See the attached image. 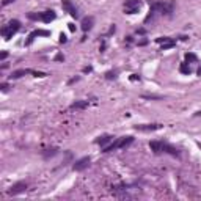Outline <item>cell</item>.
Instances as JSON below:
<instances>
[{
  "label": "cell",
  "mask_w": 201,
  "mask_h": 201,
  "mask_svg": "<svg viewBox=\"0 0 201 201\" xmlns=\"http://www.w3.org/2000/svg\"><path fill=\"white\" fill-rule=\"evenodd\" d=\"M149 148L154 151L156 154H160V153H165V154H170V156H174V157H179L181 153L178 148H174L173 145L167 143V141H151L149 143Z\"/></svg>",
  "instance_id": "obj_1"
},
{
  "label": "cell",
  "mask_w": 201,
  "mask_h": 201,
  "mask_svg": "<svg viewBox=\"0 0 201 201\" xmlns=\"http://www.w3.org/2000/svg\"><path fill=\"white\" fill-rule=\"evenodd\" d=\"M132 141H134V137H131V135H127V137H121V138H116L113 143H110L109 146L104 148L102 153H112V151H116V149H121V148H127Z\"/></svg>",
  "instance_id": "obj_2"
},
{
  "label": "cell",
  "mask_w": 201,
  "mask_h": 201,
  "mask_svg": "<svg viewBox=\"0 0 201 201\" xmlns=\"http://www.w3.org/2000/svg\"><path fill=\"white\" fill-rule=\"evenodd\" d=\"M19 29H20V22H19L17 19H13V20H10V22L5 25L2 30H0V33H2V36H3L5 39H10V38H13L14 33L19 32Z\"/></svg>",
  "instance_id": "obj_3"
},
{
  "label": "cell",
  "mask_w": 201,
  "mask_h": 201,
  "mask_svg": "<svg viewBox=\"0 0 201 201\" xmlns=\"http://www.w3.org/2000/svg\"><path fill=\"white\" fill-rule=\"evenodd\" d=\"M162 16V10H160V2H153V5H151L149 8V13L148 16L145 17V24H149V22H153L157 16Z\"/></svg>",
  "instance_id": "obj_4"
},
{
  "label": "cell",
  "mask_w": 201,
  "mask_h": 201,
  "mask_svg": "<svg viewBox=\"0 0 201 201\" xmlns=\"http://www.w3.org/2000/svg\"><path fill=\"white\" fill-rule=\"evenodd\" d=\"M141 7V0H126L124 2V11L127 14H135Z\"/></svg>",
  "instance_id": "obj_5"
},
{
  "label": "cell",
  "mask_w": 201,
  "mask_h": 201,
  "mask_svg": "<svg viewBox=\"0 0 201 201\" xmlns=\"http://www.w3.org/2000/svg\"><path fill=\"white\" fill-rule=\"evenodd\" d=\"M61 8L69 14V16H72V17H75L77 19L79 17V10H77V7H75L71 0H61Z\"/></svg>",
  "instance_id": "obj_6"
},
{
  "label": "cell",
  "mask_w": 201,
  "mask_h": 201,
  "mask_svg": "<svg viewBox=\"0 0 201 201\" xmlns=\"http://www.w3.org/2000/svg\"><path fill=\"white\" fill-rule=\"evenodd\" d=\"M27 190V182H24V181H19V182H16V184H13L10 189H8V195L10 196H14V195H19V193H22V192H25Z\"/></svg>",
  "instance_id": "obj_7"
},
{
  "label": "cell",
  "mask_w": 201,
  "mask_h": 201,
  "mask_svg": "<svg viewBox=\"0 0 201 201\" xmlns=\"http://www.w3.org/2000/svg\"><path fill=\"white\" fill-rule=\"evenodd\" d=\"M91 163V159L87 156V157H82V159H79L77 162H75L74 165H72V168H74V171H83L85 168H88V165Z\"/></svg>",
  "instance_id": "obj_8"
},
{
  "label": "cell",
  "mask_w": 201,
  "mask_h": 201,
  "mask_svg": "<svg viewBox=\"0 0 201 201\" xmlns=\"http://www.w3.org/2000/svg\"><path fill=\"white\" fill-rule=\"evenodd\" d=\"M162 127V124H137L135 129L140 132H154Z\"/></svg>",
  "instance_id": "obj_9"
},
{
  "label": "cell",
  "mask_w": 201,
  "mask_h": 201,
  "mask_svg": "<svg viewBox=\"0 0 201 201\" xmlns=\"http://www.w3.org/2000/svg\"><path fill=\"white\" fill-rule=\"evenodd\" d=\"M162 16H171L174 11V2H160Z\"/></svg>",
  "instance_id": "obj_10"
},
{
  "label": "cell",
  "mask_w": 201,
  "mask_h": 201,
  "mask_svg": "<svg viewBox=\"0 0 201 201\" xmlns=\"http://www.w3.org/2000/svg\"><path fill=\"white\" fill-rule=\"evenodd\" d=\"M93 24H94V17H93V16L83 17V19H82V30H83L85 33L90 32V30L93 29Z\"/></svg>",
  "instance_id": "obj_11"
},
{
  "label": "cell",
  "mask_w": 201,
  "mask_h": 201,
  "mask_svg": "<svg viewBox=\"0 0 201 201\" xmlns=\"http://www.w3.org/2000/svg\"><path fill=\"white\" fill-rule=\"evenodd\" d=\"M54 19H55V13H54L52 10H49V11H44V13H41V20H42L44 24L52 22Z\"/></svg>",
  "instance_id": "obj_12"
},
{
  "label": "cell",
  "mask_w": 201,
  "mask_h": 201,
  "mask_svg": "<svg viewBox=\"0 0 201 201\" xmlns=\"http://www.w3.org/2000/svg\"><path fill=\"white\" fill-rule=\"evenodd\" d=\"M33 72V69H17V71H14L11 75H10V79H20L22 75H25V74H32Z\"/></svg>",
  "instance_id": "obj_13"
},
{
  "label": "cell",
  "mask_w": 201,
  "mask_h": 201,
  "mask_svg": "<svg viewBox=\"0 0 201 201\" xmlns=\"http://www.w3.org/2000/svg\"><path fill=\"white\" fill-rule=\"evenodd\" d=\"M36 36H49V32L47 30H35L30 36H29V41H27V44H32V41L36 38Z\"/></svg>",
  "instance_id": "obj_14"
},
{
  "label": "cell",
  "mask_w": 201,
  "mask_h": 201,
  "mask_svg": "<svg viewBox=\"0 0 201 201\" xmlns=\"http://www.w3.org/2000/svg\"><path fill=\"white\" fill-rule=\"evenodd\" d=\"M87 107H88V100H75V102L71 104L72 110H82V109H87Z\"/></svg>",
  "instance_id": "obj_15"
},
{
  "label": "cell",
  "mask_w": 201,
  "mask_h": 201,
  "mask_svg": "<svg viewBox=\"0 0 201 201\" xmlns=\"http://www.w3.org/2000/svg\"><path fill=\"white\" fill-rule=\"evenodd\" d=\"M112 138H113L112 135H102V137H99V138L96 140V143H97V145H100L102 148H105V145H107V143H110V141H112Z\"/></svg>",
  "instance_id": "obj_16"
},
{
  "label": "cell",
  "mask_w": 201,
  "mask_h": 201,
  "mask_svg": "<svg viewBox=\"0 0 201 201\" xmlns=\"http://www.w3.org/2000/svg\"><path fill=\"white\" fill-rule=\"evenodd\" d=\"M57 153H58V149H57V148H50V149H46L44 153H42V157L47 160V159H50V157H54Z\"/></svg>",
  "instance_id": "obj_17"
},
{
  "label": "cell",
  "mask_w": 201,
  "mask_h": 201,
  "mask_svg": "<svg viewBox=\"0 0 201 201\" xmlns=\"http://www.w3.org/2000/svg\"><path fill=\"white\" fill-rule=\"evenodd\" d=\"M179 71L182 72V74H190L192 72V68H190V65L189 63H181V66H179Z\"/></svg>",
  "instance_id": "obj_18"
},
{
  "label": "cell",
  "mask_w": 201,
  "mask_h": 201,
  "mask_svg": "<svg viewBox=\"0 0 201 201\" xmlns=\"http://www.w3.org/2000/svg\"><path fill=\"white\" fill-rule=\"evenodd\" d=\"M116 71H109V72H105V79H109V80H112V79H116Z\"/></svg>",
  "instance_id": "obj_19"
},
{
  "label": "cell",
  "mask_w": 201,
  "mask_h": 201,
  "mask_svg": "<svg viewBox=\"0 0 201 201\" xmlns=\"http://www.w3.org/2000/svg\"><path fill=\"white\" fill-rule=\"evenodd\" d=\"M29 19H32V20H41V13H29Z\"/></svg>",
  "instance_id": "obj_20"
},
{
  "label": "cell",
  "mask_w": 201,
  "mask_h": 201,
  "mask_svg": "<svg viewBox=\"0 0 201 201\" xmlns=\"http://www.w3.org/2000/svg\"><path fill=\"white\" fill-rule=\"evenodd\" d=\"M174 41H170V42H165V44H162V47H160V50H167V49H171V47H174Z\"/></svg>",
  "instance_id": "obj_21"
},
{
  "label": "cell",
  "mask_w": 201,
  "mask_h": 201,
  "mask_svg": "<svg viewBox=\"0 0 201 201\" xmlns=\"http://www.w3.org/2000/svg\"><path fill=\"white\" fill-rule=\"evenodd\" d=\"M170 41H174V39H171V38H168V36L157 38V42H160V44H165V42H170Z\"/></svg>",
  "instance_id": "obj_22"
},
{
  "label": "cell",
  "mask_w": 201,
  "mask_h": 201,
  "mask_svg": "<svg viewBox=\"0 0 201 201\" xmlns=\"http://www.w3.org/2000/svg\"><path fill=\"white\" fill-rule=\"evenodd\" d=\"M185 60L187 61H196V55L195 54H185Z\"/></svg>",
  "instance_id": "obj_23"
},
{
  "label": "cell",
  "mask_w": 201,
  "mask_h": 201,
  "mask_svg": "<svg viewBox=\"0 0 201 201\" xmlns=\"http://www.w3.org/2000/svg\"><path fill=\"white\" fill-rule=\"evenodd\" d=\"M143 97L145 99H162L160 96H154V94H151V96L149 94H143Z\"/></svg>",
  "instance_id": "obj_24"
},
{
  "label": "cell",
  "mask_w": 201,
  "mask_h": 201,
  "mask_svg": "<svg viewBox=\"0 0 201 201\" xmlns=\"http://www.w3.org/2000/svg\"><path fill=\"white\" fill-rule=\"evenodd\" d=\"M13 2H14V0H2V7H7V5H10Z\"/></svg>",
  "instance_id": "obj_25"
},
{
  "label": "cell",
  "mask_w": 201,
  "mask_h": 201,
  "mask_svg": "<svg viewBox=\"0 0 201 201\" xmlns=\"http://www.w3.org/2000/svg\"><path fill=\"white\" fill-rule=\"evenodd\" d=\"M66 41H68L66 35H63V33H61V35H60V42H66Z\"/></svg>",
  "instance_id": "obj_26"
},
{
  "label": "cell",
  "mask_w": 201,
  "mask_h": 201,
  "mask_svg": "<svg viewBox=\"0 0 201 201\" xmlns=\"http://www.w3.org/2000/svg\"><path fill=\"white\" fill-rule=\"evenodd\" d=\"M8 57V52H2V54H0V60H5Z\"/></svg>",
  "instance_id": "obj_27"
},
{
  "label": "cell",
  "mask_w": 201,
  "mask_h": 201,
  "mask_svg": "<svg viewBox=\"0 0 201 201\" xmlns=\"http://www.w3.org/2000/svg\"><path fill=\"white\" fill-rule=\"evenodd\" d=\"M91 71H93V68H91V66H87V68H83V72H85V74H87V72H91Z\"/></svg>",
  "instance_id": "obj_28"
},
{
  "label": "cell",
  "mask_w": 201,
  "mask_h": 201,
  "mask_svg": "<svg viewBox=\"0 0 201 201\" xmlns=\"http://www.w3.org/2000/svg\"><path fill=\"white\" fill-rule=\"evenodd\" d=\"M137 33H138V35H145V33H146V30H145V29H138V30H137Z\"/></svg>",
  "instance_id": "obj_29"
},
{
  "label": "cell",
  "mask_w": 201,
  "mask_h": 201,
  "mask_svg": "<svg viewBox=\"0 0 201 201\" xmlns=\"http://www.w3.org/2000/svg\"><path fill=\"white\" fill-rule=\"evenodd\" d=\"M55 60H57V61H61V60H65V57H63V55H60V54H58V55H57V57H55Z\"/></svg>",
  "instance_id": "obj_30"
},
{
  "label": "cell",
  "mask_w": 201,
  "mask_h": 201,
  "mask_svg": "<svg viewBox=\"0 0 201 201\" xmlns=\"http://www.w3.org/2000/svg\"><path fill=\"white\" fill-rule=\"evenodd\" d=\"M8 90V83H2V91H7Z\"/></svg>",
  "instance_id": "obj_31"
},
{
  "label": "cell",
  "mask_w": 201,
  "mask_h": 201,
  "mask_svg": "<svg viewBox=\"0 0 201 201\" xmlns=\"http://www.w3.org/2000/svg\"><path fill=\"white\" fill-rule=\"evenodd\" d=\"M69 30H71V32L75 30V25H74V24H69Z\"/></svg>",
  "instance_id": "obj_32"
},
{
  "label": "cell",
  "mask_w": 201,
  "mask_h": 201,
  "mask_svg": "<svg viewBox=\"0 0 201 201\" xmlns=\"http://www.w3.org/2000/svg\"><path fill=\"white\" fill-rule=\"evenodd\" d=\"M131 80H140V77H138V75H135V74H134L132 77H131Z\"/></svg>",
  "instance_id": "obj_33"
},
{
  "label": "cell",
  "mask_w": 201,
  "mask_h": 201,
  "mask_svg": "<svg viewBox=\"0 0 201 201\" xmlns=\"http://www.w3.org/2000/svg\"><path fill=\"white\" fill-rule=\"evenodd\" d=\"M198 75H199V77H201V66L198 68Z\"/></svg>",
  "instance_id": "obj_34"
},
{
  "label": "cell",
  "mask_w": 201,
  "mask_h": 201,
  "mask_svg": "<svg viewBox=\"0 0 201 201\" xmlns=\"http://www.w3.org/2000/svg\"><path fill=\"white\" fill-rule=\"evenodd\" d=\"M196 115H198V116H201V110H199V112H198V113H196Z\"/></svg>",
  "instance_id": "obj_35"
}]
</instances>
